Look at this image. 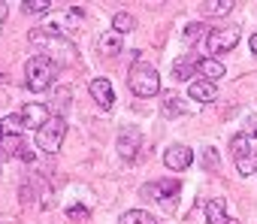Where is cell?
<instances>
[{
	"instance_id": "cell-1",
	"label": "cell",
	"mask_w": 257,
	"mask_h": 224,
	"mask_svg": "<svg viewBox=\"0 0 257 224\" xmlns=\"http://www.w3.org/2000/svg\"><path fill=\"white\" fill-rule=\"evenodd\" d=\"M55 76H58V64H55L49 55H34V58L25 64V79H28V88H31L34 94L52 88Z\"/></svg>"
},
{
	"instance_id": "cell-2",
	"label": "cell",
	"mask_w": 257,
	"mask_h": 224,
	"mask_svg": "<svg viewBox=\"0 0 257 224\" xmlns=\"http://www.w3.org/2000/svg\"><path fill=\"white\" fill-rule=\"evenodd\" d=\"M127 88H131L137 97H155L161 91V76H158L155 67L137 64V67H131V73H127Z\"/></svg>"
},
{
	"instance_id": "cell-3",
	"label": "cell",
	"mask_w": 257,
	"mask_h": 224,
	"mask_svg": "<svg viewBox=\"0 0 257 224\" xmlns=\"http://www.w3.org/2000/svg\"><path fill=\"white\" fill-rule=\"evenodd\" d=\"M64 134H67V122H64L61 116H49V122L37 131V146H40V152L55 155V152L61 149V143H64Z\"/></svg>"
},
{
	"instance_id": "cell-4",
	"label": "cell",
	"mask_w": 257,
	"mask_h": 224,
	"mask_svg": "<svg viewBox=\"0 0 257 224\" xmlns=\"http://www.w3.org/2000/svg\"><path fill=\"white\" fill-rule=\"evenodd\" d=\"M236 43H239V31H236V28H215V31H209V37H206V49H209L212 58L227 55L230 49H236Z\"/></svg>"
},
{
	"instance_id": "cell-5",
	"label": "cell",
	"mask_w": 257,
	"mask_h": 224,
	"mask_svg": "<svg viewBox=\"0 0 257 224\" xmlns=\"http://www.w3.org/2000/svg\"><path fill=\"white\" fill-rule=\"evenodd\" d=\"M140 146H143V137H140L137 128H124V131L118 134V155H121L124 161H134V158L140 155Z\"/></svg>"
},
{
	"instance_id": "cell-6",
	"label": "cell",
	"mask_w": 257,
	"mask_h": 224,
	"mask_svg": "<svg viewBox=\"0 0 257 224\" xmlns=\"http://www.w3.org/2000/svg\"><path fill=\"white\" fill-rule=\"evenodd\" d=\"M164 164H167L170 170L182 173V170H188V167L194 164V152H191L188 146H170L167 155H164Z\"/></svg>"
},
{
	"instance_id": "cell-7",
	"label": "cell",
	"mask_w": 257,
	"mask_h": 224,
	"mask_svg": "<svg viewBox=\"0 0 257 224\" xmlns=\"http://www.w3.org/2000/svg\"><path fill=\"white\" fill-rule=\"evenodd\" d=\"M22 122H25V128H31V131L37 128V131H40V128L49 122V109H46L43 103H28V106L22 109Z\"/></svg>"
},
{
	"instance_id": "cell-8",
	"label": "cell",
	"mask_w": 257,
	"mask_h": 224,
	"mask_svg": "<svg viewBox=\"0 0 257 224\" xmlns=\"http://www.w3.org/2000/svg\"><path fill=\"white\" fill-rule=\"evenodd\" d=\"M91 97L97 100V106H103V109H112V103H115L112 82H109V79H91Z\"/></svg>"
},
{
	"instance_id": "cell-9",
	"label": "cell",
	"mask_w": 257,
	"mask_h": 224,
	"mask_svg": "<svg viewBox=\"0 0 257 224\" xmlns=\"http://www.w3.org/2000/svg\"><path fill=\"white\" fill-rule=\"evenodd\" d=\"M143 194H146V197H155V200H170V197L179 194V179H164V182L146 185Z\"/></svg>"
},
{
	"instance_id": "cell-10",
	"label": "cell",
	"mask_w": 257,
	"mask_h": 224,
	"mask_svg": "<svg viewBox=\"0 0 257 224\" xmlns=\"http://www.w3.org/2000/svg\"><path fill=\"white\" fill-rule=\"evenodd\" d=\"M188 94H191V100H197V103H212V100L218 97V88H215V82L197 79V82H191Z\"/></svg>"
},
{
	"instance_id": "cell-11",
	"label": "cell",
	"mask_w": 257,
	"mask_h": 224,
	"mask_svg": "<svg viewBox=\"0 0 257 224\" xmlns=\"http://www.w3.org/2000/svg\"><path fill=\"white\" fill-rule=\"evenodd\" d=\"M97 52H100L103 58H115V55L121 52V34H115V31L100 34V40H97Z\"/></svg>"
},
{
	"instance_id": "cell-12",
	"label": "cell",
	"mask_w": 257,
	"mask_h": 224,
	"mask_svg": "<svg viewBox=\"0 0 257 224\" xmlns=\"http://www.w3.org/2000/svg\"><path fill=\"white\" fill-rule=\"evenodd\" d=\"M197 73H203L206 82H215V79H221L227 70H224V64H221L218 58H200V61H197Z\"/></svg>"
},
{
	"instance_id": "cell-13",
	"label": "cell",
	"mask_w": 257,
	"mask_h": 224,
	"mask_svg": "<svg viewBox=\"0 0 257 224\" xmlns=\"http://www.w3.org/2000/svg\"><path fill=\"white\" fill-rule=\"evenodd\" d=\"M203 212H206V221H209V224H239V221H233V218H227V209H224V200H209Z\"/></svg>"
},
{
	"instance_id": "cell-14",
	"label": "cell",
	"mask_w": 257,
	"mask_h": 224,
	"mask_svg": "<svg viewBox=\"0 0 257 224\" xmlns=\"http://www.w3.org/2000/svg\"><path fill=\"white\" fill-rule=\"evenodd\" d=\"M25 122H22V112L19 116H4L0 119V137H22Z\"/></svg>"
},
{
	"instance_id": "cell-15",
	"label": "cell",
	"mask_w": 257,
	"mask_h": 224,
	"mask_svg": "<svg viewBox=\"0 0 257 224\" xmlns=\"http://www.w3.org/2000/svg\"><path fill=\"white\" fill-rule=\"evenodd\" d=\"M233 7H236L233 0H206V4H203L200 10H203V16H212V19H218V16H227Z\"/></svg>"
},
{
	"instance_id": "cell-16",
	"label": "cell",
	"mask_w": 257,
	"mask_h": 224,
	"mask_svg": "<svg viewBox=\"0 0 257 224\" xmlns=\"http://www.w3.org/2000/svg\"><path fill=\"white\" fill-rule=\"evenodd\" d=\"M197 61H200V58H194V55H185L182 61H176V67H173V76H176V79H191V76L197 73Z\"/></svg>"
},
{
	"instance_id": "cell-17",
	"label": "cell",
	"mask_w": 257,
	"mask_h": 224,
	"mask_svg": "<svg viewBox=\"0 0 257 224\" xmlns=\"http://www.w3.org/2000/svg\"><path fill=\"white\" fill-rule=\"evenodd\" d=\"M121 224H158V221H155V215L146 212V209H131V212L121 215Z\"/></svg>"
},
{
	"instance_id": "cell-18",
	"label": "cell",
	"mask_w": 257,
	"mask_h": 224,
	"mask_svg": "<svg viewBox=\"0 0 257 224\" xmlns=\"http://www.w3.org/2000/svg\"><path fill=\"white\" fill-rule=\"evenodd\" d=\"M134 28H137V19L131 13H115V19H112V31L115 34H127V31H134Z\"/></svg>"
},
{
	"instance_id": "cell-19",
	"label": "cell",
	"mask_w": 257,
	"mask_h": 224,
	"mask_svg": "<svg viewBox=\"0 0 257 224\" xmlns=\"http://www.w3.org/2000/svg\"><path fill=\"white\" fill-rule=\"evenodd\" d=\"M236 170H239L242 176H254V173H257V152H248V155L236 158Z\"/></svg>"
},
{
	"instance_id": "cell-20",
	"label": "cell",
	"mask_w": 257,
	"mask_h": 224,
	"mask_svg": "<svg viewBox=\"0 0 257 224\" xmlns=\"http://www.w3.org/2000/svg\"><path fill=\"white\" fill-rule=\"evenodd\" d=\"M230 152H233V158H242V155H248V152H251V137H245V134H236V137L230 140Z\"/></svg>"
},
{
	"instance_id": "cell-21",
	"label": "cell",
	"mask_w": 257,
	"mask_h": 224,
	"mask_svg": "<svg viewBox=\"0 0 257 224\" xmlns=\"http://www.w3.org/2000/svg\"><path fill=\"white\" fill-rule=\"evenodd\" d=\"M22 10H25L28 16H46V13L52 10V4H49V0H25Z\"/></svg>"
},
{
	"instance_id": "cell-22",
	"label": "cell",
	"mask_w": 257,
	"mask_h": 224,
	"mask_svg": "<svg viewBox=\"0 0 257 224\" xmlns=\"http://www.w3.org/2000/svg\"><path fill=\"white\" fill-rule=\"evenodd\" d=\"M206 31H209V28H206L203 22H191V25L185 28V43H197V40H200Z\"/></svg>"
},
{
	"instance_id": "cell-23",
	"label": "cell",
	"mask_w": 257,
	"mask_h": 224,
	"mask_svg": "<svg viewBox=\"0 0 257 224\" xmlns=\"http://www.w3.org/2000/svg\"><path fill=\"white\" fill-rule=\"evenodd\" d=\"M67 215H70L73 221H88V218H91V212H88L85 206H70V209H67Z\"/></svg>"
},
{
	"instance_id": "cell-24",
	"label": "cell",
	"mask_w": 257,
	"mask_h": 224,
	"mask_svg": "<svg viewBox=\"0 0 257 224\" xmlns=\"http://www.w3.org/2000/svg\"><path fill=\"white\" fill-rule=\"evenodd\" d=\"M245 137H257V116L251 112V116H245V131H242Z\"/></svg>"
},
{
	"instance_id": "cell-25",
	"label": "cell",
	"mask_w": 257,
	"mask_h": 224,
	"mask_svg": "<svg viewBox=\"0 0 257 224\" xmlns=\"http://www.w3.org/2000/svg\"><path fill=\"white\" fill-rule=\"evenodd\" d=\"M206 170H218V152L215 149H206Z\"/></svg>"
},
{
	"instance_id": "cell-26",
	"label": "cell",
	"mask_w": 257,
	"mask_h": 224,
	"mask_svg": "<svg viewBox=\"0 0 257 224\" xmlns=\"http://www.w3.org/2000/svg\"><path fill=\"white\" fill-rule=\"evenodd\" d=\"M248 46H251V52L257 55V34H251V40H248Z\"/></svg>"
},
{
	"instance_id": "cell-27",
	"label": "cell",
	"mask_w": 257,
	"mask_h": 224,
	"mask_svg": "<svg viewBox=\"0 0 257 224\" xmlns=\"http://www.w3.org/2000/svg\"><path fill=\"white\" fill-rule=\"evenodd\" d=\"M0 155H4V137H0Z\"/></svg>"
}]
</instances>
